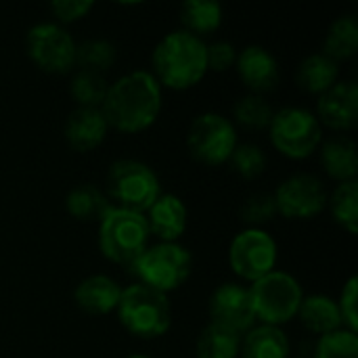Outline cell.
<instances>
[{
	"mask_svg": "<svg viewBox=\"0 0 358 358\" xmlns=\"http://www.w3.org/2000/svg\"><path fill=\"white\" fill-rule=\"evenodd\" d=\"M298 358H302V357H298Z\"/></svg>",
	"mask_w": 358,
	"mask_h": 358,
	"instance_id": "obj_38",
	"label": "cell"
},
{
	"mask_svg": "<svg viewBox=\"0 0 358 358\" xmlns=\"http://www.w3.org/2000/svg\"><path fill=\"white\" fill-rule=\"evenodd\" d=\"M239 134L235 124L216 111L199 113L187 130L189 153L206 166H222L231 159Z\"/></svg>",
	"mask_w": 358,
	"mask_h": 358,
	"instance_id": "obj_10",
	"label": "cell"
},
{
	"mask_svg": "<svg viewBox=\"0 0 358 358\" xmlns=\"http://www.w3.org/2000/svg\"><path fill=\"white\" fill-rule=\"evenodd\" d=\"M151 233L145 220V214L109 206L105 214L99 218V252L105 260L132 266L141 254L151 245Z\"/></svg>",
	"mask_w": 358,
	"mask_h": 358,
	"instance_id": "obj_3",
	"label": "cell"
},
{
	"mask_svg": "<svg viewBox=\"0 0 358 358\" xmlns=\"http://www.w3.org/2000/svg\"><path fill=\"white\" fill-rule=\"evenodd\" d=\"M115 315L120 325L138 340H159L172 327V304L168 296L136 281L124 287Z\"/></svg>",
	"mask_w": 358,
	"mask_h": 358,
	"instance_id": "obj_4",
	"label": "cell"
},
{
	"mask_svg": "<svg viewBox=\"0 0 358 358\" xmlns=\"http://www.w3.org/2000/svg\"><path fill=\"white\" fill-rule=\"evenodd\" d=\"M206 40L185 31H168L151 52V73L162 88L189 90L208 76Z\"/></svg>",
	"mask_w": 358,
	"mask_h": 358,
	"instance_id": "obj_2",
	"label": "cell"
},
{
	"mask_svg": "<svg viewBox=\"0 0 358 358\" xmlns=\"http://www.w3.org/2000/svg\"><path fill=\"white\" fill-rule=\"evenodd\" d=\"M109 134V124L101 109H88V107H76L63 126V136L65 143L78 151V153H88L99 149Z\"/></svg>",
	"mask_w": 358,
	"mask_h": 358,
	"instance_id": "obj_17",
	"label": "cell"
},
{
	"mask_svg": "<svg viewBox=\"0 0 358 358\" xmlns=\"http://www.w3.org/2000/svg\"><path fill=\"white\" fill-rule=\"evenodd\" d=\"M178 15L182 29L201 40L218 31L224 21L222 4L216 0H187L180 4Z\"/></svg>",
	"mask_w": 358,
	"mask_h": 358,
	"instance_id": "obj_23",
	"label": "cell"
},
{
	"mask_svg": "<svg viewBox=\"0 0 358 358\" xmlns=\"http://www.w3.org/2000/svg\"><path fill=\"white\" fill-rule=\"evenodd\" d=\"M210 323L224 327L237 336L248 334L258 321L252 306L250 287L237 281L220 283L208 300Z\"/></svg>",
	"mask_w": 358,
	"mask_h": 358,
	"instance_id": "obj_13",
	"label": "cell"
},
{
	"mask_svg": "<svg viewBox=\"0 0 358 358\" xmlns=\"http://www.w3.org/2000/svg\"><path fill=\"white\" fill-rule=\"evenodd\" d=\"M317 120L334 132H350L358 124V86L352 80H340L327 92L317 96Z\"/></svg>",
	"mask_w": 358,
	"mask_h": 358,
	"instance_id": "obj_15",
	"label": "cell"
},
{
	"mask_svg": "<svg viewBox=\"0 0 358 358\" xmlns=\"http://www.w3.org/2000/svg\"><path fill=\"white\" fill-rule=\"evenodd\" d=\"M277 262L279 245L264 229H243L229 245V266L241 281L254 283L262 279L277 271Z\"/></svg>",
	"mask_w": 358,
	"mask_h": 358,
	"instance_id": "obj_11",
	"label": "cell"
},
{
	"mask_svg": "<svg viewBox=\"0 0 358 358\" xmlns=\"http://www.w3.org/2000/svg\"><path fill=\"white\" fill-rule=\"evenodd\" d=\"M248 287L258 323L283 327L298 317L304 289L294 275L285 271H273Z\"/></svg>",
	"mask_w": 358,
	"mask_h": 358,
	"instance_id": "obj_8",
	"label": "cell"
},
{
	"mask_svg": "<svg viewBox=\"0 0 358 358\" xmlns=\"http://www.w3.org/2000/svg\"><path fill=\"white\" fill-rule=\"evenodd\" d=\"M117 61V48L107 38H90L78 44L76 69H86L105 76Z\"/></svg>",
	"mask_w": 358,
	"mask_h": 358,
	"instance_id": "obj_29",
	"label": "cell"
},
{
	"mask_svg": "<svg viewBox=\"0 0 358 358\" xmlns=\"http://www.w3.org/2000/svg\"><path fill=\"white\" fill-rule=\"evenodd\" d=\"M92 8H94L92 0H52L48 4V10L55 17V23H59L63 27L67 23H76V21L84 19Z\"/></svg>",
	"mask_w": 358,
	"mask_h": 358,
	"instance_id": "obj_35",
	"label": "cell"
},
{
	"mask_svg": "<svg viewBox=\"0 0 358 358\" xmlns=\"http://www.w3.org/2000/svg\"><path fill=\"white\" fill-rule=\"evenodd\" d=\"M105 195L111 206L145 214L164 193L155 170L141 159H117L111 164L105 180Z\"/></svg>",
	"mask_w": 358,
	"mask_h": 358,
	"instance_id": "obj_6",
	"label": "cell"
},
{
	"mask_svg": "<svg viewBox=\"0 0 358 358\" xmlns=\"http://www.w3.org/2000/svg\"><path fill=\"white\" fill-rule=\"evenodd\" d=\"M241 336L208 323L195 342V358H239Z\"/></svg>",
	"mask_w": 358,
	"mask_h": 358,
	"instance_id": "obj_27",
	"label": "cell"
},
{
	"mask_svg": "<svg viewBox=\"0 0 358 358\" xmlns=\"http://www.w3.org/2000/svg\"><path fill=\"white\" fill-rule=\"evenodd\" d=\"M107 88L109 82L105 80V76L86 69H76L67 86L76 107H88V109H101Z\"/></svg>",
	"mask_w": 358,
	"mask_h": 358,
	"instance_id": "obj_28",
	"label": "cell"
},
{
	"mask_svg": "<svg viewBox=\"0 0 358 358\" xmlns=\"http://www.w3.org/2000/svg\"><path fill=\"white\" fill-rule=\"evenodd\" d=\"M327 210L338 227L348 235L358 233V180L338 182L327 197Z\"/></svg>",
	"mask_w": 358,
	"mask_h": 358,
	"instance_id": "obj_26",
	"label": "cell"
},
{
	"mask_svg": "<svg viewBox=\"0 0 358 358\" xmlns=\"http://www.w3.org/2000/svg\"><path fill=\"white\" fill-rule=\"evenodd\" d=\"M130 268L136 277V283L168 296L189 281L193 273V254L180 241H157L149 245Z\"/></svg>",
	"mask_w": 358,
	"mask_h": 358,
	"instance_id": "obj_5",
	"label": "cell"
},
{
	"mask_svg": "<svg viewBox=\"0 0 358 358\" xmlns=\"http://www.w3.org/2000/svg\"><path fill=\"white\" fill-rule=\"evenodd\" d=\"M273 105L266 101V96L260 94H243L233 105V124L235 128L241 126L245 130H268V124L273 120Z\"/></svg>",
	"mask_w": 358,
	"mask_h": 358,
	"instance_id": "obj_30",
	"label": "cell"
},
{
	"mask_svg": "<svg viewBox=\"0 0 358 358\" xmlns=\"http://www.w3.org/2000/svg\"><path fill=\"white\" fill-rule=\"evenodd\" d=\"M296 319L302 323L304 329H308L310 334H315L319 338L344 327L338 302L331 296H325V294L304 296Z\"/></svg>",
	"mask_w": 358,
	"mask_h": 358,
	"instance_id": "obj_21",
	"label": "cell"
},
{
	"mask_svg": "<svg viewBox=\"0 0 358 358\" xmlns=\"http://www.w3.org/2000/svg\"><path fill=\"white\" fill-rule=\"evenodd\" d=\"M323 55L336 63L350 61L358 52V21L355 15L336 17L323 38Z\"/></svg>",
	"mask_w": 358,
	"mask_h": 358,
	"instance_id": "obj_24",
	"label": "cell"
},
{
	"mask_svg": "<svg viewBox=\"0 0 358 358\" xmlns=\"http://www.w3.org/2000/svg\"><path fill=\"white\" fill-rule=\"evenodd\" d=\"M109 206L111 203H109L107 195L96 185H90V182H82V185L73 187L65 197L67 214L80 222L99 220Z\"/></svg>",
	"mask_w": 358,
	"mask_h": 358,
	"instance_id": "obj_25",
	"label": "cell"
},
{
	"mask_svg": "<svg viewBox=\"0 0 358 358\" xmlns=\"http://www.w3.org/2000/svg\"><path fill=\"white\" fill-rule=\"evenodd\" d=\"M237 46L229 40H214L206 44V61H208V71H229L235 67L237 61Z\"/></svg>",
	"mask_w": 358,
	"mask_h": 358,
	"instance_id": "obj_34",
	"label": "cell"
},
{
	"mask_svg": "<svg viewBox=\"0 0 358 358\" xmlns=\"http://www.w3.org/2000/svg\"><path fill=\"white\" fill-rule=\"evenodd\" d=\"M227 164L243 180H256L264 174L268 159H266V153L262 147H258L254 143H239Z\"/></svg>",
	"mask_w": 358,
	"mask_h": 358,
	"instance_id": "obj_31",
	"label": "cell"
},
{
	"mask_svg": "<svg viewBox=\"0 0 358 358\" xmlns=\"http://www.w3.org/2000/svg\"><path fill=\"white\" fill-rule=\"evenodd\" d=\"M268 138L283 157L300 162L315 155L325 136L315 111L292 105L273 113L268 124Z\"/></svg>",
	"mask_w": 358,
	"mask_h": 358,
	"instance_id": "obj_7",
	"label": "cell"
},
{
	"mask_svg": "<svg viewBox=\"0 0 358 358\" xmlns=\"http://www.w3.org/2000/svg\"><path fill=\"white\" fill-rule=\"evenodd\" d=\"M275 216H277V206L273 193H254L239 208V218L245 224V229H262Z\"/></svg>",
	"mask_w": 358,
	"mask_h": 358,
	"instance_id": "obj_33",
	"label": "cell"
},
{
	"mask_svg": "<svg viewBox=\"0 0 358 358\" xmlns=\"http://www.w3.org/2000/svg\"><path fill=\"white\" fill-rule=\"evenodd\" d=\"M319 162L325 174L336 182L357 180L358 176V151L357 143L346 134H336L331 138H323L319 147Z\"/></svg>",
	"mask_w": 358,
	"mask_h": 358,
	"instance_id": "obj_19",
	"label": "cell"
},
{
	"mask_svg": "<svg viewBox=\"0 0 358 358\" xmlns=\"http://www.w3.org/2000/svg\"><path fill=\"white\" fill-rule=\"evenodd\" d=\"M329 191L325 182L308 172H296L281 180L273 193L277 216L287 220H313L327 210Z\"/></svg>",
	"mask_w": 358,
	"mask_h": 358,
	"instance_id": "obj_12",
	"label": "cell"
},
{
	"mask_svg": "<svg viewBox=\"0 0 358 358\" xmlns=\"http://www.w3.org/2000/svg\"><path fill=\"white\" fill-rule=\"evenodd\" d=\"M358 300V277H350L342 292H340V298L336 300L338 302V308H340V315H342V323L346 329L350 331H357L358 334V310H357V302Z\"/></svg>",
	"mask_w": 358,
	"mask_h": 358,
	"instance_id": "obj_36",
	"label": "cell"
},
{
	"mask_svg": "<svg viewBox=\"0 0 358 358\" xmlns=\"http://www.w3.org/2000/svg\"><path fill=\"white\" fill-rule=\"evenodd\" d=\"M145 220L151 237L166 243H178L189 227V210L178 195L162 193L145 212Z\"/></svg>",
	"mask_w": 358,
	"mask_h": 358,
	"instance_id": "obj_16",
	"label": "cell"
},
{
	"mask_svg": "<svg viewBox=\"0 0 358 358\" xmlns=\"http://www.w3.org/2000/svg\"><path fill=\"white\" fill-rule=\"evenodd\" d=\"M248 88L250 94L264 96L266 92L275 90L281 82V67L277 57L260 44H248L237 52V61L233 67Z\"/></svg>",
	"mask_w": 358,
	"mask_h": 358,
	"instance_id": "obj_14",
	"label": "cell"
},
{
	"mask_svg": "<svg viewBox=\"0 0 358 358\" xmlns=\"http://www.w3.org/2000/svg\"><path fill=\"white\" fill-rule=\"evenodd\" d=\"M296 82L304 92L321 96L323 92H327L331 86L340 82V63H336L321 50L310 52L300 61L296 71Z\"/></svg>",
	"mask_w": 358,
	"mask_h": 358,
	"instance_id": "obj_22",
	"label": "cell"
},
{
	"mask_svg": "<svg viewBox=\"0 0 358 358\" xmlns=\"http://www.w3.org/2000/svg\"><path fill=\"white\" fill-rule=\"evenodd\" d=\"M164 88L149 69H134L109 84L101 113L109 130L138 134L149 130L162 115Z\"/></svg>",
	"mask_w": 358,
	"mask_h": 358,
	"instance_id": "obj_1",
	"label": "cell"
},
{
	"mask_svg": "<svg viewBox=\"0 0 358 358\" xmlns=\"http://www.w3.org/2000/svg\"><path fill=\"white\" fill-rule=\"evenodd\" d=\"M313 358H358V334L346 327L321 336Z\"/></svg>",
	"mask_w": 358,
	"mask_h": 358,
	"instance_id": "obj_32",
	"label": "cell"
},
{
	"mask_svg": "<svg viewBox=\"0 0 358 358\" xmlns=\"http://www.w3.org/2000/svg\"><path fill=\"white\" fill-rule=\"evenodd\" d=\"M122 292H124V287L113 277L99 273V275H90V277L82 279L76 285L73 302L82 313L103 317V315L115 313Z\"/></svg>",
	"mask_w": 358,
	"mask_h": 358,
	"instance_id": "obj_18",
	"label": "cell"
},
{
	"mask_svg": "<svg viewBox=\"0 0 358 358\" xmlns=\"http://www.w3.org/2000/svg\"><path fill=\"white\" fill-rule=\"evenodd\" d=\"M78 42L67 27L55 21L34 23L25 34V52L29 61L46 73L63 76L76 67Z\"/></svg>",
	"mask_w": 358,
	"mask_h": 358,
	"instance_id": "obj_9",
	"label": "cell"
},
{
	"mask_svg": "<svg viewBox=\"0 0 358 358\" xmlns=\"http://www.w3.org/2000/svg\"><path fill=\"white\" fill-rule=\"evenodd\" d=\"M241 358H292V344L283 327L256 323L241 336Z\"/></svg>",
	"mask_w": 358,
	"mask_h": 358,
	"instance_id": "obj_20",
	"label": "cell"
},
{
	"mask_svg": "<svg viewBox=\"0 0 358 358\" xmlns=\"http://www.w3.org/2000/svg\"><path fill=\"white\" fill-rule=\"evenodd\" d=\"M124 358H153V357H147V355H130V357H124Z\"/></svg>",
	"mask_w": 358,
	"mask_h": 358,
	"instance_id": "obj_37",
	"label": "cell"
}]
</instances>
